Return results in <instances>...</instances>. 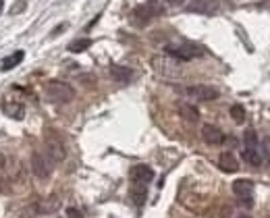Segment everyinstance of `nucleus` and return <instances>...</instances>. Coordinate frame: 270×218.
Segmentation results:
<instances>
[{
    "label": "nucleus",
    "mask_w": 270,
    "mask_h": 218,
    "mask_svg": "<svg viewBox=\"0 0 270 218\" xmlns=\"http://www.w3.org/2000/svg\"><path fill=\"white\" fill-rule=\"evenodd\" d=\"M152 69L160 77H167V79H175V77L183 75V60L175 58V56H154L152 58Z\"/></svg>",
    "instance_id": "f257e3e1"
},
{
    "label": "nucleus",
    "mask_w": 270,
    "mask_h": 218,
    "mask_svg": "<svg viewBox=\"0 0 270 218\" xmlns=\"http://www.w3.org/2000/svg\"><path fill=\"white\" fill-rule=\"evenodd\" d=\"M46 100L52 102V104H67L75 98V90L69 83L65 81H58V79H52L46 83Z\"/></svg>",
    "instance_id": "f03ea898"
},
{
    "label": "nucleus",
    "mask_w": 270,
    "mask_h": 218,
    "mask_svg": "<svg viewBox=\"0 0 270 218\" xmlns=\"http://www.w3.org/2000/svg\"><path fill=\"white\" fill-rule=\"evenodd\" d=\"M167 50H169L171 56H175L179 60H194V58L204 54V48L202 46H197V44H194V42H187V40L172 42V44H169V46H167Z\"/></svg>",
    "instance_id": "7ed1b4c3"
},
{
    "label": "nucleus",
    "mask_w": 270,
    "mask_h": 218,
    "mask_svg": "<svg viewBox=\"0 0 270 218\" xmlns=\"http://www.w3.org/2000/svg\"><path fill=\"white\" fill-rule=\"evenodd\" d=\"M162 13V8L156 4V2H147V4H142L131 11V17H129V21H131V25H135V27H146L150 21H154L156 17H158Z\"/></svg>",
    "instance_id": "20e7f679"
},
{
    "label": "nucleus",
    "mask_w": 270,
    "mask_h": 218,
    "mask_svg": "<svg viewBox=\"0 0 270 218\" xmlns=\"http://www.w3.org/2000/svg\"><path fill=\"white\" fill-rule=\"evenodd\" d=\"M44 154L48 156V160L54 164V162H60L65 160L67 156V150H65V144L54 131H48L46 133V139H44Z\"/></svg>",
    "instance_id": "39448f33"
},
{
    "label": "nucleus",
    "mask_w": 270,
    "mask_h": 218,
    "mask_svg": "<svg viewBox=\"0 0 270 218\" xmlns=\"http://www.w3.org/2000/svg\"><path fill=\"white\" fill-rule=\"evenodd\" d=\"M183 94L187 96V98L191 100H199V102H212L219 98V90L212 85H187V87H183Z\"/></svg>",
    "instance_id": "423d86ee"
},
{
    "label": "nucleus",
    "mask_w": 270,
    "mask_h": 218,
    "mask_svg": "<svg viewBox=\"0 0 270 218\" xmlns=\"http://www.w3.org/2000/svg\"><path fill=\"white\" fill-rule=\"evenodd\" d=\"M31 170L38 179H48L52 174V162L48 160V156L40 154V152H33L31 154Z\"/></svg>",
    "instance_id": "0eeeda50"
},
{
    "label": "nucleus",
    "mask_w": 270,
    "mask_h": 218,
    "mask_svg": "<svg viewBox=\"0 0 270 218\" xmlns=\"http://www.w3.org/2000/svg\"><path fill=\"white\" fill-rule=\"evenodd\" d=\"M219 8H221V0H191L187 4V11L197 15H214Z\"/></svg>",
    "instance_id": "6e6552de"
},
{
    "label": "nucleus",
    "mask_w": 270,
    "mask_h": 218,
    "mask_svg": "<svg viewBox=\"0 0 270 218\" xmlns=\"http://www.w3.org/2000/svg\"><path fill=\"white\" fill-rule=\"evenodd\" d=\"M129 177H131L133 183H150L154 179V170L147 167V164H135V167L131 169V172H129Z\"/></svg>",
    "instance_id": "1a4fd4ad"
},
{
    "label": "nucleus",
    "mask_w": 270,
    "mask_h": 218,
    "mask_svg": "<svg viewBox=\"0 0 270 218\" xmlns=\"http://www.w3.org/2000/svg\"><path fill=\"white\" fill-rule=\"evenodd\" d=\"M202 139L208 145H219L224 142V133L214 125H204L202 127Z\"/></svg>",
    "instance_id": "9d476101"
},
{
    "label": "nucleus",
    "mask_w": 270,
    "mask_h": 218,
    "mask_svg": "<svg viewBox=\"0 0 270 218\" xmlns=\"http://www.w3.org/2000/svg\"><path fill=\"white\" fill-rule=\"evenodd\" d=\"M233 194L237 197H249L251 194H254V181H251V179L233 181Z\"/></svg>",
    "instance_id": "9b49d317"
},
{
    "label": "nucleus",
    "mask_w": 270,
    "mask_h": 218,
    "mask_svg": "<svg viewBox=\"0 0 270 218\" xmlns=\"http://www.w3.org/2000/svg\"><path fill=\"white\" fill-rule=\"evenodd\" d=\"M110 77L117 83H129L133 79V71L129 67H121V65H112L110 67Z\"/></svg>",
    "instance_id": "f8f14e48"
},
{
    "label": "nucleus",
    "mask_w": 270,
    "mask_h": 218,
    "mask_svg": "<svg viewBox=\"0 0 270 218\" xmlns=\"http://www.w3.org/2000/svg\"><path fill=\"white\" fill-rule=\"evenodd\" d=\"M177 110H179V115L187 121V123H197V121H199V110L196 106H191L189 102H179Z\"/></svg>",
    "instance_id": "ddd939ff"
},
{
    "label": "nucleus",
    "mask_w": 270,
    "mask_h": 218,
    "mask_svg": "<svg viewBox=\"0 0 270 218\" xmlns=\"http://www.w3.org/2000/svg\"><path fill=\"white\" fill-rule=\"evenodd\" d=\"M243 160H245L247 164H251V167H260L262 164V152H260L258 145H245L243 147Z\"/></svg>",
    "instance_id": "4468645a"
},
{
    "label": "nucleus",
    "mask_w": 270,
    "mask_h": 218,
    "mask_svg": "<svg viewBox=\"0 0 270 218\" xmlns=\"http://www.w3.org/2000/svg\"><path fill=\"white\" fill-rule=\"evenodd\" d=\"M219 167H221L224 172H237L239 162H237V158H235L231 152H222L221 158H219Z\"/></svg>",
    "instance_id": "2eb2a0df"
},
{
    "label": "nucleus",
    "mask_w": 270,
    "mask_h": 218,
    "mask_svg": "<svg viewBox=\"0 0 270 218\" xmlns=\"http://www.w3.org/2000/svg\"><path fill=\"white\" fill-rule=\"evenodd\" d=\"M131 199H133V204L135 206H144L146 202V197H147V187H146V183H133L131 185Z\"/></svg>",
    "instance_id": "dca6fc26"
},
{
    "label": "nucleus",
    "mask_w": 270,
    "mask_h": 218,
    "mask_svg": "<svg viewBox=\"0 0 270 218\" xmlns=\"http://www.w3.org/2000/svg\"><path fill=\"white\" fill-rule=\"evenodd\" d=\"M58 208H60V199H58L56 195H50V197L42 199V202L38 204V210H40L42 214H54Z\"/></svg>",
    "instance_id": "f3484780"
},
{
    "label": "nucleus",
    "mask_w": 270,
    "mask_h": 218,
    "mask_svg": "<svg viewBox=\"0 0 270 218\" xmlns=\"http://www.w3.org/2000/svg\"><path fill=\"white\" fill-rule=\"evenodd\" d=\"M23 58H25V52H23V50L13 52L11 56H6V58L0 60V71H8V69H15Z\"/></svg>",
    "instance_id": "a211bd4d"
},
{
    "label": "nucleus",
    "mask_w": 270,
    "mask_h": 218,
    "mask_svg": "<svg viewBox=\"0 0 270 218\" xmlns=\"http://www.w3.org/2000/svg\"><path fill=\"white\" fill-rule=\"evenodd\" d=\"M92 46V40L90 38H79V40H75L69 44V52H75V54H79V52H85Z\"/></svg>",
    "instance_id": "6ab92c4d"
},
{
    "label": "nucleus",
    "mask_w": 270,
    "mask_h": 218,
    "mask_svg": "<svg viewBox=\"0 0 270 218\" xmlns=\"http://www.w3.org/2000/svg\"><path fill=\"white\" fill-rule=\"evenodd\" d=\"M4 112L8 117H13V119H21L25 108H23V104H19V102H8L4 106Z\"/></svg>",
    "instance_id": "aec40b11"
},
{
    "label": "nucleus",
    "mask_w": 270,
    "mask_h": 218,
    "mask_svg": "<svg viewBox=\"0 0 270 218\" xmlns=\"http://www.w3.org/2000/svg\"><path fill=\"white\" fill-rule=\"evenodd\" d=\"M231 117H233V121H235V123H243V121H245V108H243L241 106V104H235V106H231Z\"/></svg>",
    "instance_id": "412c9836"
},
{
    "label": "nucleus",
    "mask_w": 270,
    "mask_h": 218,
    "mask_svg": "<svg viewBox=\"0 0 270 218\" xmlns=\"http://www.w3.org/2000/svg\"><path fill=\"white\" fill-rule=\"evenodd\" d=\"M243 144L245 145H258V135H256V131L254 129H247L245 133H243Z\"/></svg>",
    "instance_id": "4be33fe9"
},
{
    "label": "nucleus",
    "mask_w": 270,
    "mask_h": 218,
    "mask_svg": "<svg viewBox=\"0 0 270 218\" xmlns=\"http://www.w3.org/2000/svg\"><path fill=\"white\" fill-rule=\"evenodd\" d=\"M67 218H85L81 210H77V208H69L67 210Z\"/></svg>",
    "instance_id": "5701e85b"
},
{
    "label": "nucleus",
    "mask_w": 270,
    "mask_h": 218,
    "mask_svg": "<svg viewBox=\"0 0 270 218\" xmlns=\"http://www.w3.org/2000/svg\"><path fill=\"white\" fill-rule=\"evenodd\" d=\"M262 147H264V156H266V160L270 162V137H264V139H262Z\"/></svg>",
    "instance_id": "b1692460"
},
{
    "label": "nucleus",
    "mask_w": 270,
    "mask_h": 218,
    "mask_svg": "<svg viewBox=\"0 0 270 218\" xmlns=\"http://www.w3.org/2000/svg\"><path fill=\"white\" fill-rule=\"evenodd\" d=\"M25 8V0H19V2H17L13 8H11V15H17V13H21Z\"/></svg>",
    "instance_id": "393cba45"
},
{
    "label": "nucleus",
    "mask_w": 270,
    "mask_h": 218,
    "mask_svg": "<svg viewBox=\"0 0 270 218\" xmlns=\"http://www.w3.org/2000/svg\"><path fill=\"white\" fill-rule=\"evenodd\" d=\"M4 169H6V158H4V154L0 152V174L4 172Z\"/></svg>",
    "instance_id": "a878e982"
},
{
    "label": "nucleus",
    "mask_w": 270,
    "mask_h": 218,
    "mask_svg": "<svg viewBox=\"0 0 270 218\" xmlns=\"http://www.w3.org/2000/svg\"><path fill=\"white\" fill-rule=\"evenodd\" d=\"M164 2L171 4V6H181L183 2H185V0H164Z\"/></svg>",
    "instance_id": "bb28decb"
},
{
    "label": "nucleus",
    "mask_w": 270,
    "mask_h": 218,
    "mask_svg": "<svg viewBox=\"0 0 270 218\" xmlns=\"http://www.w3.org/2000/svg\"><path fill=\"white\" fill-rule=\"evenodd\" d=\"M237 218H251V216H245V214H243V216H237Z\"/></svg>",
    "instance_id": "cd10ccee"
}]
</instances>
